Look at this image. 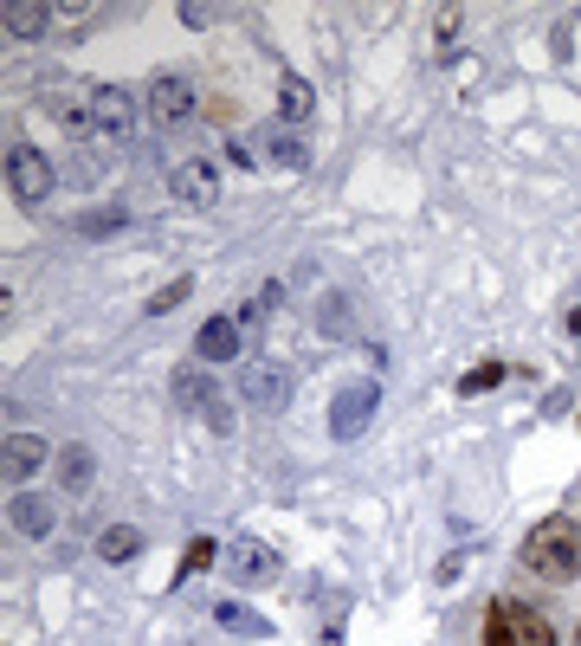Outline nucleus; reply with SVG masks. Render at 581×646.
<instances>
[{"label":"nucleus","mask_w":581,"mask_h":646,"mask_svg":"<svg viewBox=\"0 0 581 646\" xmlns=\"http://www.w3.org/2000/svg\"><path fill=\"white\" fill-rule=\"evenodd\" d=\"M175 13H181V27H207V20H214V13H220V7H200V0H181V7H175Z\"/></svg>","instance_id":"28"},{"label":"nucleus","mask_w":581,"mask_h":646,"mask_svg":"<svg viewBox=\"0 0 581 646\" xmlns=\"http://www.w3.org/2000/svg\"><path fill=\"white\" fill-rule=\"evenodd\" d=\"M45 433H7V453H0V479H7V492H27V479H33L39 465H45Z\"/></svg>","instance_id":"8"},{"label":"nucleus","mask_w":581,"mask_h":646,"mask_svg":"<svg viewBox=\"0 0 581 646\" xmlns=\"http://www.w3.org/2000/svg\"><path fill=\"white\" fill-rule=\"evenodd\" d=\"M523 570L537 582H575L581 575V543H575V524L569 517H542L537 531L523 536Z\"/></svg>","instance_id":"1"},{"label":"nucleus","mask_w":581,"mask_h":646,"mask_svg":"<svg viewBox=\"0 0 581 646\" xmlns=\"http://www.w3.org/2000/svg\"><path fill=\"white\" fill-rule=\"evenodd\" d=\"M7 188H13V201H20V207H45V201H52V188H59L52 155L33 150V143H13V150H7Z\"/></svg>","instance_id":"2"},{"label":"nucleus","mask_w":581,"mask_h":646,"mask_svg":"<svg viewBox=\"0 0 581 646\" xmlns=\"http://www.w3.org/2000/svg\"><path fill=\"white\" fill-rule=\"evenodd\" d=\"M310 111H317V91H310V78L284 72V78H278V123H304Z\"/></svg>","instance_id":"15"},{"label":"nucleus","mask_w":581,"mask_h":646,"mask_svg":"<svg viewBox=\"0 0 581 646\" xmlns=\"http://www.w3.org/2000/svg\"><path fill=\"white\" fill-rule=\"evenodd\" d=\"M214 614H220V627H232V634H252V640H266V634H271V621H259V614L239 608V602H220Z\"/></svg>","instance_id":"21"},{"label":"nucleus","mask_w":581,"mask_h":646,"mask_svg":"<svg viewBox=\"0 0 581 646\" xmlns=\"http://www.w3.org/2000/svg\"><path fill=\"white\" fill-rule=\"evenodd\" d=\"M59 485H65V492H84V485H91V453H84V447H65V453H59Z\"/></svg>","instance_id":"20"},{"label":"nucleus","mask_w":581,"mask_h":646,"mask_svg":"<svg viewBox=\"0 0 581 646\" xmlns=\"http://www.w3.org/2000/svg\"><path fill=\"white\" fill-rule=\"evenodd\" d=\"M168 194H175L181 207H214V201H220V168H214L207 155H200V162H175Z\"/></svg>","instance_id":"9"},{"label":"nucleus","mask_w":581,"mask_h":646,"mask_svg":"<svg viewBox=\"0 0 581 646\" xmlns=\"http://www.w3.org/2000/svg\"><path fill=\"white\" fill-rule=\"evenodd\" d=\"M123 221H129L123 207H97V214H84V221H77V233H91V239H104V233H111V227H123Z\"/></svg>","instance_id":"25"},{"label":"nucleus","mask_w":581,"mask_h":646,"mask_svg":"<svg viewBox=\"0 0 581 646\" xmlns=\"http://www.w3.org/2000/svg\"><path fill=\"white\" fill-rule=\"evenodd\" d=\"M175 401H181V408H200L207 427H214L220 440H232V401H227V388L207 376V369H194V362L188 369H175Z\"/></svg>","instance_id":"5"},{"label":"nucleus","mask_w":581,"mask_h":646,"mask_svg":"<svg viewBox=\"0 0 581 646\" xmlns=\"http://www.w3.org/2000/svg\"><path fill=\"white\" fill-rule=\"evenodd\" d=\"M498 362H478V369H471V376H459V394H491V388H498Z\"/></svg>","instance_id":"26"},{"label":"nucleus","mask_w":581,"mask_h":646,"mask_svg":"<svg viewBox=\"0 0 581 646\" xmlns=\"http://www.w3.org/2000/svg\"><path fill=\"white\" fill-rule=\"evenodd\" d=\"M485 646H517V627H510V602H491V608H485Z\"/></svg>","instance_id":"22"},{"label":"nucleus","mask_w":581,"mask_h":646,"mask_svg":"<svg viewBox=\"0 0 581 646\" xmlns=\"http://www.w3.org/2000/svg\"><path fill=\"white\" fill-rule=\"evenodd\" d=\"M13 531H20V536H39V543H45V536L59 531V511H52V498H45V492H13Z\"/></svg>","instance_id":"11"},{"label":"nucleus","mask_w":581,"mask_h":646,"mask_svg":"<svg viewBox=\"0 0 581 646\" xmlns=\"http://www.w3.org/2000/svg\"><path fill=\"white\" fill-rule=\"evenodd\" d=\"M39 111L52 116L65 136H91V91L77 98V91H65V84H52V91H39Z\"/></svg>","instance_id":"10"},{"label":"nucleus","mask_w":581,"mask_h":646,"mask_svg":"<svg viewBox=\"0 0 581 646\" xmlns=\"http://www.w3.org/2000/svg\"><path fill=\"white\" fill-rule=\"evenodd\" d=\"M510 627H517V646H556V634H549V621L537 608H517L510 602Z\"/></svg>","instance_id":"19"},{"label":"nucleus","mask_w":581,"mask_h":646,"mask_svg":"<svg viewBox=\"0 0 581 646\" xmlns=\"http://www.w3.org/2000/svg\"><path fill=\"white\" fill-rule=\"evenodd\" d=\"M136 116H143L136 91H123V84H97V91H91V130H97V136L129 143V136H136Z\"/></svg>","instance_id":"6"},{"label":"nucleus","mask_w":581,"mask_h":646,"mask_svg":"<svg viewBox=\"0 0 581 646\" xmlns=\"http://www.w3.org/2000/svg\"><path fill=\"white\" fill-rule=\"evenodd\" d=\"M143 104H149V123H155V130H181V123L200 111V91H194L188 72H155L149 91H143Z\"/></svg>","instance_id":"4"},{"label":"nucleus","mask_w":581,"mask_h":646,"mask_svg":"<svg viewBox=\"0 0 581 646\" xmlns=\"http://www.w3.org/2000/svg\"><path fill=\"white\" fill-rule=\"evenodd\" d=\"M569 330H575V337H581V305H575V310H569Z\"/></svg>","instance_id":"30"},{"label":"nucleus","mask_w":581,"mask_h":646,"mask_svg":"<svg viewBox=\"0 0 581 646\" xmlns=\"http://www.w3.org/2000/svg\"><path fill=\"white\" fill-rule=\"evenodd\" d=\"M317 324H323V337H343V298H336V291L323 298V310H317Z\"/></svg>","instance_id":"27"},{"label":"nucleus","mask_w":581,"mask_h":646,"mask_svg":"<svg viewBox=\"0 0 581 646\" xmlns=\"http://www.w3.org/2000/svg\"><path fill=\"white\" fill-rule=\"evenodd\" d=\"M433 33L453 39V33H459V13H453V7H439V13H433Z\"/></svg>","instance_id":"29"},{"label":"nucleus","mask_w":581,"mask_h":646,"mask_svg":"<svg viewBox=\"0 0 581 646\" xmlns=\"http://www.w3.org/2000/svg\"><path fill=\"white\" fill-rule=\"evenodd\" d=\"M375 408H382V381H369V376L343 381L336 401H330V440H362Z\"/></svg>","instance_id":"3"},{"label":"nucleus","mask_w":581,"mask_h":646,"mask_svg":"<svg viewBox=\"0 0 581 646\" xmlns=\"http://www.w3.org/2000/svg\"><path fill=\"white\" fill-rule=\"evenodd\" d=\"M575 640H581V634H575Z\"/></svg>","instance_id":"31"},{"label":"nucleus","mask_w":581,"mask_h":646,"mask_svg":"<svg viewBox=\"0 0 581 646\" xmlns=\"http://www.w3.org/2000/svg\"><path fill=\"white\" fill-rule=\"evenodd\" d=\"M239 342H246L239 317H207V324H200V362H232Z\"/></svg>","instance_id":"12"},{"label":"nucleus","mask_w":581,"mask_h":646,"mask_svg":"<svg viewBox=\"0 0 581 646\" xmlns=\"http://www.w3.org/2000/svg\"><path fill=\"white\" fill-rule=\"evenodd\" d=\"M278 305H284V285H266L252 305H239V330H246V337H259V330H266V317H271Z\"/></svg>","instance_id":"18"},{"label":"nucleus","mask_w":581,"mask_h":646,"mask_svg":"<svg viewBox=\"0 0 581 646\" xmlns=\"http://www.w3.org/2000/svg\"><path fill=\"white\" fill-rule=\"evenodd\" d=\"M214 556H220V550H214V536H194L188 550H181V570H175V582H188L194 570H214Z\"/></svg>","instance_id":"23"},{"label":"nucleus","mask_w":581,"mask_h":646,"mask_svg":"<svg viewBox=\"0 0 581 646\" xmlns=\"http://www.w3.org/2000/svg\"><path fill=\"white\" fill-rule=\"evenodd\" d=\"M239 401H246L252 414H284V408H291V376H284L278 362H246Z\"/></svg>","instance_id":"7"},{"label":"nucleus","mask_w":581,"mask_h":646,"mask_svg":"<svg viewBox=\"0 0 581 646\" xmlns=\"http://www.w3.org/2000/svg\"><path fill=\"white\" fill-rule=\"evenodd\" d=\"M188 291H194V278H175V285H162L149 298V317H168L175 305H188Z\"/></svg>","instance_id":"24"},{"label":"nucleus","mask_w":581,"mask_h":646,"mask_svg":"<svg viewBox=\"0 0 581 646\" xmlns=\"http://www.w3.org/2000/svg\"><path fill=\"white\" fill-rule=\"evenodd\" d=\"M0 20H7V33H13V39L52 33V7H39V0H7V7H0Z\"/></svg>","instance_id":"14"},{"label":"nucleus","mask_w":581,"mask_h":646,"mask_svg":"<svg viewBox=\"0 0 581 646\" xmlns=\"http://www.w3.org/2000/svg\"><path fill=\"white\" fill-rule=\"evenodd\" d=\"M136 550H143V531H136V524H111V531L97 536V556H104V563H129Z\"/></svg>","instance_id":"17"},{"label":"nucleus","mask_w":581,"mask_h":646,"mask_svg":"<svg viewBox=\"0 0 581 646\" xmlns=\"http://www.w3.org/2000/svg\"><path fill=\"white\" fill-rule=\"evenodd\" d=\"M271 162L291 168V175H304L310 168V143L298 136V123H278V130H271Z\"/></svg>","instance_id":"16"},{"label":"nucleus","mask_w":581,"mask_h":646,"mask_svg":"<svg viewBox=\"0 0 581 646\" xmlns=\"http://www.w3.org/2000/svg\"><path fill=\"white\" fill-rule=\"evenodd\" d=\"M227 570H232V582H271V575H278V550L246 536V543L227 556Z\"/></svg>","instance_id":"13"}]
</instances>
